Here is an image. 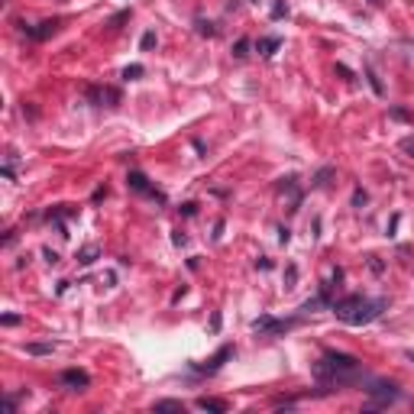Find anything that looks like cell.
I'll return each mask as SVG.
<instances>
[{
    "instance_id": "obj_32",
    "label": "cell",
    "mask_w": 414,
    "mask_h": 414,
    "mask_svg": "<svg viewBox=\"0 0 414 414\" xmlns=\"http://www.w3.org/2000/svg\"><path fill=\"white\" fill-rule=\"evenodd\" d=\"M211 327H214V330H220V311H214V317H211Z\"/></svg>"
},
{
    "instance_id": "obj_25",
    "label": "cell",
    "mask_w": 414,
    "mask_h": 414,
    "mask_svg": "<svg viewBox=\"0 0 414 414\" xmlns=\"http://www.w3.org/2000/svg\"><path fill=\"white\" fill-rule=\"evenodd\" d=\"M391 117L395 120H411V113H408L405 107H391Z\"/></svg>"
},
{
    "instance_id": "obj_3",
    "label": "cell",
    "mask_w": 414,
    "mask_h": 414,
    "mask_svg": "<svg viewBox=\"0 0 414 414\" xmlns=\"http://www.w3.org/2000/svg\"><path fill=\"white\" fill-rule=\"evenodd\" d=\"M295 317H291V321H275V317H259V321H252V330H256V333H266V336H278V333H288L291 327H295Z\"/></svg>"
},
{
    "instance_id": "obj_11",
    "label": "cell",
    "mask_w": 414,
    "mask_h": 414,
    "mask_svg": "<svg viewBox=\"0 0 414 414\" xmlns=\"http://www.w3.org/2000/svg\"><path fill=\"white\" fill-rule=\"evenodd\" d=\"M97 256H101V249H97L94 243H87L84 249L78 252V262H81V266H94V262H97Z\"/></svg>"
},
{
    "instance_id": "obj_5",
    "label": "cell",
    "mask_w": 414,
    "mask_h": 414,
    "mask_svg": "<svg viewBox=\"0 0 414 414\" xmlns=\"http://www.w3.org/2000/svg\"><path fill=\"white\" fill-rule=\"evenodd\" d=\"M20 29H23L29 39H49V36H55V29H58V20H42L39 26H26V23H20Z\"/></svg>"
},
{
    "instance_id": "obj_21",
    "label": "cell",
    "mask_w": 414,
    "mask_h": 414,
    "mask_svg": "<svg viewBox=\"0 0 414 414\" xmlns=\"http://www.w3.org/2000/svg\"><path fill=\"white\" fill-rule=\"evenodd\" d=\"M130 20V10H123V13H117L113 20H110V29H120V23H126Z\"/></svg>"
},
{
    "instance_id": "obj_15",
    "label": "cell",
    "mask_w": 414,
    "mask_h": 414,
    "mask_svg": "<svg viewBox=\"0 0 414 414\" xmlns=\"http://www.w3.org/2000/svg\"><path fill=\"white\" fill-rule=\"evenodd\" d=\"M281 16H288V3L285 0H272V20H281Z\"/></svg>"
},
{
    "instance_id": "obj_2",
    "label": "cell",
    "mask_w": 414,
    "mask_h": 414,
    "mask_svg": "<svg viewBox=\"0 0 414 414\" xmlns=\"http://www.w3.org/2000/svg\"><path fill=\"white\" fill-rule=\"evenodd\" d=\"M369 395H372V401H369V408H382L388 405V401L398 398V385L395 382H379V379H369Z\"/></svg>"
},
{
    "instance_id": "obj_26",
    "label": "cell",
    "mask_w": 414,
    "mask_h": 414,
    "mask_svg": "<svg viewBox=\"0 0 414 414\" xmlns=\"http://www.w3.org/2000/svg\"><path fill=\"white\" fill-rule=\"evenodd\" d=\"M0 321L7 324V327H13V324H20V321H23V317H20V314H3V317H0Z\"/></svg>"
},
{
    "instance_id": "obj_33",
    "label": "cell",
    "mask_w": 414,
    "mask_h": 414,
    "mask_svg": "<svg viewBox=\"0 0 414 414\" xmlns=\"http://www.w3.org/2000/svg\"><path fill=\"white\" fill-rule=\"evenodd\" d=\"M408 359H411V362H414V350H408Z\"/></svg>"
},
{
    "instance_id": "obj_13",
    "label": "cell",
    "mask_w": 414,
    "mask_h": 414,
    "mask_svg": "<svg viewBox=\"0 0 414 414\" xmlns=\"http://www.w3.org/2000/svg\"><path fill=\"white\" fill-rule=\"evenodd\" d=\"M142 75H146L142 65H126V68H123V78L126 81H136V78H142Z\"/></svg>"
},
{
    "instance_id": "obj_22",
    "label": "cell",
    "mask_w": 414,
    "mask_h": 414,
    "mask_svg": "<svg viewBox=\"0 0 414 414\" xmlns=\"http://www.w3.org/2000/svg\"><path fill=\"white\" fill-rule=\"evenodd\" d=\"M139 46H142V49H146V52H149V49L156 46V32H142V39H139Z\"/></svg>"
},
{
    "instance_id": "obj_17",
    "label": "cell",
    "mask_w": 414,
    "mask_h": 414,
    "mask_svg": "<svg viewBox=\"0 0 414 414\" xmlns=\"http://www.w3.org/2000/svg\"><path fill=\"white\" fill-rule=\"evenodd\" d=\"M233 55H236V58H246V55H249V39H240V42H236Z\"/></svg>"
},
{
    "instance_id": "obj_28",
    "label": "cell",
    "mask_w": 414,
    "mask_h": 414,
    "mask_svg": "<svg viewBox=\"0 0 414 414\" xmlns=\"http://www.w3.org/2000/svg\"><path fill=\"white\" fill-rule=\"evenodd\" d=\"M181 214H185V217H194V214H197V204H181Z\"/></svg>"
},
{
    "instance_id": "obj_24",
    "label": "cell",
    "mask_w": 414,
    "mask_h": 414,
    "mask_svg": "<svg viewBox=\"0 0 414 414\" xmlns=\"http://www.w3.org/2000/svg\"><path fill=\"white\" fill-rule=\"evenodd\" d=\"M3 411H7V414L16 411V395H7V398H3Z\"/></svg>"
},
{
    "instance_id": "obj_12",
    "label": "cell",
    "mask_w": 414,
    "mask_h": 414,
    "mask_svg": "<svg viewBox=\"0 0 414 414\" xmlns=\"http://www.w3.org/2000/svg\"><path fill=\"white\" fill-rule=\"evenodd\" d=\"M330 178H333V168H330V165H327V168H321V172L314 175V181H311V185H314V188H324V185H327Z\"/></svg>"
},
{
    "instance_id": "obj_16",
    "label": "cell",
    "mask_w": 414,
    "mask_h": 414,
    "mask_svg": "<svg viewBox=\"0 0 414 414\" xmlns=\"http://www.w3.org/2000/svg\"><path fill=\"white\" fill-rule=\"evenodd\" d=\"M26 353H32V356H46V353H52V343H29Z\"/></svg>"
},
{
    "instance_id": "obj_19",
    "label": "cell",
    "mask_w": 414,
    "mask_h": 414,
    "mask_svg": "<svg viewBox=\"0 0 414 414\" xmlns=\"http://www.w3.org/2000/svg\"><path fill=\"white\" fill-rule=\"evenodd\" d=\"M197 32H201V36H214V32H217V29H214V23H207V20H197Z\"/></svg>"
},
{
    "instance_id": "obj_9",
    "label": "cell",
    "mask_w": 414,
    "mask_h": 414,
    "mask_svg": "<svg viewBox=\"0 0 414 414\" xmlns=\"http://www.w3.org/2000/svg\"><path fill=\"white\" fill-rule=\"evenodd\" d=\"M278 46H281V39H278V36H262V39L256 42V52L262 55V58H272Z\"/></svg>"
},
{
    "instance_id": "obj_18",
    "label": "cell",
    "mask_w": 414,
    "mask_h": 414,
    "mask_svg": "<svg viewBox=\"0 0 414 414\" xmlns=\"http://www.w3.org/2000/svg\"><path fill=\"white\" fill-rule=\"evenodd\" d=\"M295 281H298V269L288 266L285 269V288H295Z\"/></svg>"
},
{
    "instance_id": "obj_34",
    "label": "cell",
    "mask_w": 414,
    "mask_h": 414,
    "mask_svg": "<svg viewBox=\"0 0 414 414\" xmlns=\"http://www.w3.org/2000/svg\"><path fill=\"white\" fill-rule=\"evenodd\" d=\"M369 3H382V0H369Z\"/></svg>"
},
{
    "instance_id": "obj_31",
    "label": "cell",
    "mask_w": 414,
    "mask_h": 414,
    "mask_svg": "<svg viewBox=\"0 0 414 414\" xmlns=\"http://www.w3.org/2000/svg\"><path fill=\"white\" fill-rule=\"evenodd\" d=\"M172 240H175V246H185V243H188V236H185V233H175Z\"/></svg>"
},
{
    "instance_id": "obj_27",
    "label": "cell",
    "mask_w": 414,
    "mask_h": 414,
    "mask_svg": "<svg viewBox=\"0 0 414 414\" xmlns=\"http://www.w3.org/2000/svg\"><path fill=\"white\" fill-rule=\"evenodd\" d=\"M401 149H405L408 156H411V159H414V139H411V136H408V139H401Z\"/></svg>"
},
{
    "instance_id": "obj_8",
    "label": "cell",
    "mask_w": 414,
    "mask_h": 414,
    "mask_svg": "<svg viewBox=\"0 0 414 414\" xmlns=\"http://www.w3.org/2000/svg\"><path fill=\"white\" fill-rule=\"evenodd\" d=\"M281 194H288V211H298V204H301V191H298V185H295V178H285L281 181V188H278Z\"/></svg>"
},
{
    "instance_id": "obj_29",
    "label": "cell",
    "mask_w": 414,
    "mask_h": 414,
    "mask_svg": "<svg viewBox=\"0 0 414 414\" xmlns=\"http://www.w3.org/2000/svg\"><path fill=\"white\" fill-rule=\"evenodd\" d=\"M42 256H46V262H49V266H55V262H58V252H55V249H46Z\"/></svg>"
},
{
    "instance_id": "obj_7",
    "label": "cell",
    "mask_w": 414,
    "mask_h": 414,
    "mask_svg": "<svg viewBox=\"0 0 414 414\" xmlns=\"http://www.w3.org/2000/svg\"><path fill=\"white\" fill-rule=\"evenodd\" d=\"M87 372H81V369H65L62 372V385H68L71 391H78V388H87Z\"/></svg>"
},
{
    "instance_id": "obj_4",
    "label": "cell",
    "mask_w": 414,
    "mask_h": 414,
    "mask_svg": "<svg viewBox=\"0 0 414 414\" xmlns=\"http://www.w3.org/2000/svg\"><path fill=\"white\" fill-rule=\"evenodd\" d=\"M230 356H233V346L227 343V346H220V350L214 353V356H211V359H207V362H204V366H194V369H197V372H204V375H214V372H217L220 366H223V362L230 359Z\"/></svg>"
},
{
    "instance_id": "obj_30",
    "label": "cell",
    "mask_w": 414,
    "mask_h": 414,
    "mask_svg": "<svg viewBox=\"0 0 414 414\" xmlns=\"http://www.w3.org/2000/svg\"><path fill=\"white\" fill-rule=\"evenodd\" d=\"M220 233H223V220H217V223H214V240H220Z\"/></svg>"
},
{
    "instance_id": "obj_10",
    "label": "cell",
    "mask_w": 414,
    "mask_h": 414,
    "mask_svg": "<svg viewBox=\"0 0 414 414\" xmlns=\"http://www.w3.org/2000/svg\"><path fill=\"white\" fill-rule=\"evenodd\" d=\"M197 408H201V411H211V414H223L227 411V401L223 398H207V395H204V398H197Z\"/></svg>"
},
{
    "instance_id": "obj_23",
    "label": "cell",
    "mask_w": 414,
    "mask_h": 414,
    "mask_svg": "<svg viewBox=\"0 0 414 414\" xmlns=\"http://www.w3.org/2000/svg\"><path fill=\"white\" fill-rule=\"evenodd\" d=\"M366 75H369V84H372V91H375V94H382V81L375 78V71H372V68H366Z\"/></svg>"
},
{
    "instance_id": "obj_6",
    "label": "cell",
    "mask_w": 414,
    "mask_h": 414,
    "mask_svg": "<svg viewBox=\"0 0 414 414\" xmlns=\"http://www.w3.org/2000/svg\"><path fill=\"white\" fill-rule=\"evenodd\" d=\"M126 185L133 188V191H139V194H152V197H159V201H165L162 194H156V188L149 185V178L142 172H130V175H126Z\"/></svg>"
},
{
    "instance_id": "obj_14",
    "label": "cell",
    "mask_w": 414,
    "mask_h": 414,
    "mask_svg": "<svg viewBox=\"0 0 414 414\" xmlns=\"http://www.w3.org/2000/svg\"><path fill=\"white\" fill-rule=\"evenodd\" d=\"M152 411H185V405L181 401H156Z\"/></svg>"
},
{
    "instance_id": "obj_1",
    "label": "cell",
    "mask_w": 414,
    "mask_h": 414,
    "mask_svg": "<svg viewBox=\"0 0 414 414\" xmlns=\"http://www.w3.org/2000/svg\"><path fill=\"white\" fill-rule=\"evenodd\" d=\"M382 311H385L382 298H375V301H372V298H362V295H350V298H343V301H333V314L343 324H350V327L372 324Z\"/></svg>"
},
{
    "instance_id": "obj_20",
    "label": "cell",
    "mask_w": 414,
    "mask_h": 414,
    "mask_svg": "<svg viewBox=\"0 0 414 414\" xmlns=\"http://www.w3.org/2000/svg\"><path fill=\"white\" fill-rule=\"evenodd\" d=\"M366 201H369V194L362 191V188H356V191H353V207H362Z\"/></svg>"
}]
</instances>
